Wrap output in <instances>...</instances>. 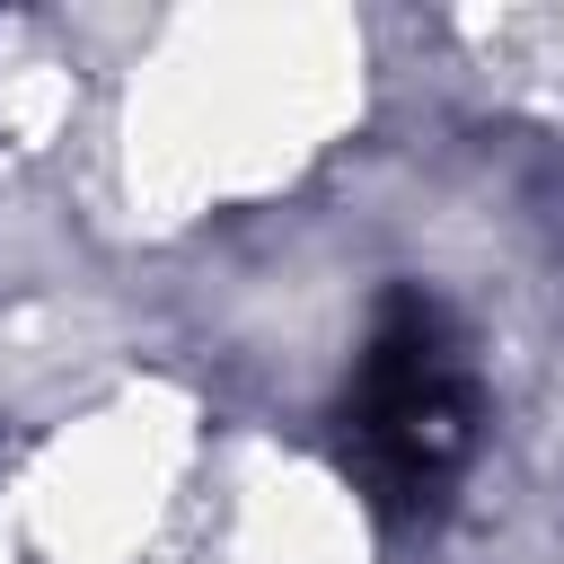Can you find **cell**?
Wrapping results in <instances>:
<instances>
[{
    "instance_id": "cell-1",
    "label": "cell",
    "mask_w": 564,
    "mask_h": 564,
    "mask_svg": "<svg viewBox=\"0 0 564 564\" xmlns=\"http://www.w3.org/2000/svg\"><path fill=\"white\" fill-rule=\"evenodd\" d=\"M476 432H485V388H476L458 317L423 282H397L335 397V449L352 485L388 520H432L458 494Z\"/></svg>"
}]
</instances>
